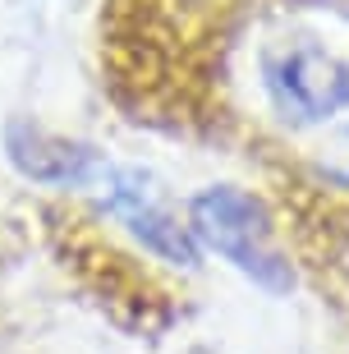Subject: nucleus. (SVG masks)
I'll use <instances>...</instances> for the list:
<instances>
[{
    "instance_id": "1",
    "label": "nucleus",
    "mask_w": 349,
    "mask_h": 354,
    "mask_svg": "<svg viewBox=\"0 0 349 354\" xmlns=\"http://www.w3.org/2000/svg\"><path fill=\"white\" fill-rule=\"evenodd\" d=\"M184 225H189L198 249H211L216 258H225L234 272L262 286L267 295H285L294 286V272L276 249L272 221L253 194L234 189V184H211V189L189 198Z\"/></svg>"
},
{
    "instance_id": "2",
    "label": "nucleus",
    "mask_w": 349,
    "mask_h": 354,
    "mask_svg": "<svg viewBox=\"0 0 349 354\" xmlns=\"http://www.w3.org/2000/svg\"><path fill=\"white\" fill-rule=\"evenodd\" d=\"M262 88L294 124H322L349 106V65L317 46H285L262 55Z\"/></svg>"
},
{
    "instance_id": "3",
    "label": "nucleus",
    "mask_w": 349,
    "mask_h": 354,
    "mask_svg": "<svg viewBox=\"0 0 349 354\" xmlns=\"http://www.w3.org/2000/svg\"><path fill=\"white\" fill-rule=\"evenodd\" d=\"M106 212L115 216L142 249L170 267H198V244L189 225L170 212V203L152 189L142 171H115L106 175Z\"/></svg>"
},
{
    "instance_id": "4",
    "label": "nucleus",
    "mask_w": 349,
    "mask_h": 354,
    "mask_svg": "<svg viewBox=\"0 0 349 354\" xmlns=\"http://www.w3.org/2000/svg\"><path fill=\"white\" fill-rule=\"evenodd\" d=\"M5 157L23 180L51 184V189H97L111 175V161L88 143L60 138L32 120H10L5 124Z\"/></svg>"
},
{
    "instance_id": "5",
    "label": "nucleus",
    "mask_w": 349,
    "mask_h": 354,
    "mask_svg": "<svg viewBox=\"0 0 349 354\" xmlns=\"http://www.w3.org/2000/svg\"><path fill=\"white\" fill-rule=\"evenodd\" d=\"M317 166H322V175H326L331 184L349 189V124L326 138V147H322V157H317Z\"/></svg>"
}]
</instances>
